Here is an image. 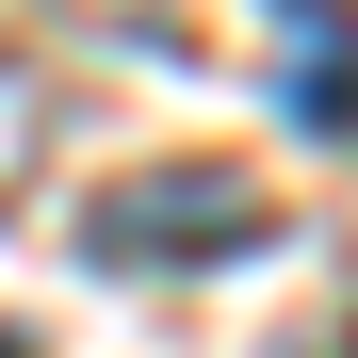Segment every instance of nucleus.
Returning a JSON list of instances; mask_svg holds the SVG:
<instances>
[{
	"instance_id": "1",
	"label": "nucleus",
	"mask_w": 358,
	"mask_h": 358,
	"mask_svg": "<svg viewBox=\"0 0 358 358\" xmlns=\"http://www.w3.org/2000/svg\"><path fill=\"white\" fill-rule=\"evenodd\" d=\"M228 245H261V196L245 179H212V163H163V179H114V196L82 212V261L98 277H179V261H228Z\"/></svg>"
},
{
	"instance_id": "2",
	"label": "nucleus",
	"mask_w": 358,
	"mask_h": 358,
	"mask_svg": "<svg viewBox=\"0 0 358 358\" xmlns=\"http://www.w3.org/2000/svg\"><path fill=\"white\" fill-rule=\"evenodd\" d=\"M277 98H293V131H310V147H342V17H326V0L293 17V66H277Z\"/></svg>"
},
{
	"instance_id": "3",
	"label": "nucleus",
	"mask_w": 358,
	"mask_h": 358,
	"mask_svg": "<svg viewBox=\"0 0 358 358\" xmlns=\"http://www.w3.org/2000/svg\"><path fill=\"white\" fill-rule=\"evenodd\" d=\"M33 131H49V82H33V66H0V196L33 179Z\"/></svg>"
},
{
	"instance_id": "4",
	"label": "nucleus",
	"mask_w": 358,
	"mask_h": 358,
	"mask_svg": "<svg viewBox=\"0 0 358 358\" xmlns=\"http://www.w3.org/2000/svg\"><path fill=\"white\" fill-rule=\"evenodd\" d=\"M0 358H17V342H0Z\"/></svg>"
}]
</instances>
